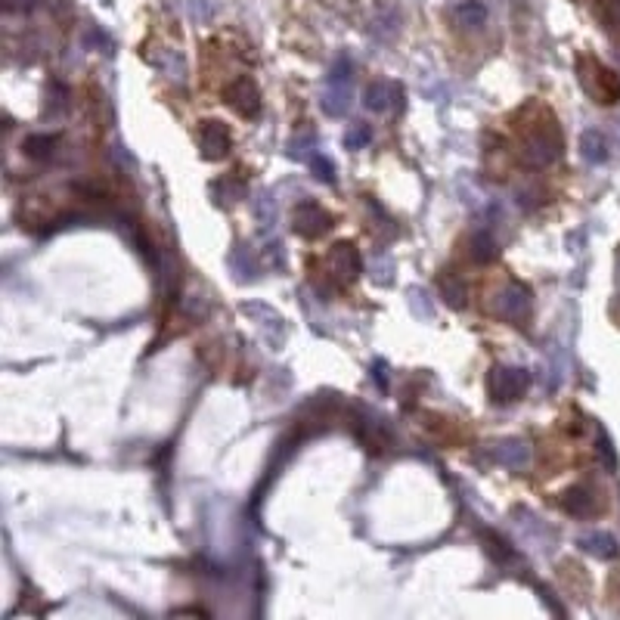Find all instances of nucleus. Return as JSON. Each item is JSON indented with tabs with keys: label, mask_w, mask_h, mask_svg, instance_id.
Listing matches in <instances>:
<instances>
[{
	"label": "nucleus",
	"mask_w": 620,
	"mask_h": 620,
	"mask_svg": "<svg viewBox=\"0 0 620 620\" xmlns=\"http://www.w3.org/2000/svg\"><path fill=\"white\" fill-rule=\"evenodd\" d=\"M475 245H478V252H475V255H478V261L494 258V242H490L487 236H478V239H475Z\"/></svg>",
	"instance_id": "obj_11"
},
{
	"label": "nucleus",
	"mask_w": 620,
	"mask_h": 620,
	"mask_svg": "<svg viewBox=\"0 0 620 620\" xmlns=\"http://www.w3.org/2000/svg\"><path fill=\"white\" fill-rule=\"evenodd\" d=\"M565 509H568L571 515H589V512H593V496H589L584 487L568 490V494H565Z\"/></svg>",
	"instance_id": "obj_6"
},
{
	"label": "nucleus",
	"mask_w": 620,
	"mask_h": 620,
	"mask_svg": "<svg viewBox=\"0 0 620 620\" xmlns=\"http://www.w3.org/2000/svg\"><path fill=\"white\" fill-rule=\"evenodd\" d=\"M605 140H602V134H595V131H586L584 134V158L586 162H605Z\"/></svg>",
	"instance_id": "obj_8"
},
{
	"label": "nucleus",
	"mask_w": 620,
	"mask_h": 620,
	"mask_svg": "<svg viewBox=\"0 0 620 620\" xmlns=\"http://www.w3.org/2000/svg\"><path fill=\"white\" fill-rule=\"evenodd\" d=\"M226 100H230V105H236L242 115H258L261 109L258 90H255V85L248 78H239L236 85L226 87Z\"/></svg>",
	"instance_id": "obj_3"
},
{
	"label": "nucleus",
	"mask_w": 620,
	"mask_h": 620,
	"mask_svg": "<svg viewBox=\"0 0 620 620\" xmlns=\"http://www.w3.org/2000/svg\"><path fill=\"white\" fill-rule=\"evenodd\" d=\"M584 546L593 552V555H602V558H615L617 555V543H615V536H608V534L586 536Z\"/></svg>",
	"instance_id": "obj_7"
},
{
	"label": "nucleus",
	"mask_w": 620,
	"mask_h": 620,
	"mask_svg": "<svg viewBox=\"0 0 620 620\" xmlns=\"http://www.w3.org/2000/svg\"><path fill=\"white\" fill-rule=\"evenodd\" d=\"M329 226V215L323 208H316L314 202H305L298 211H295V230L305 233V236H316Z\"/></svg>",
	"instance_id": "obj_4"
},
{
	"label": "nucleus",
	"mask_w": 620,
	"mask_h": 620,
	"mask_svg": "<svg viewBox=\"0 0 620 620\" xmlns=\"http://www.w3.org/2000/svg\"><path fill=\"white\" fill-rule=\"evenodd\" d=\"M490 388H494L496 400H515L527 388V375L521 369H494Z\"/></svg>",
	"instance_id": "obj_2"
},
{
	"label": "nucleus",
	"mask_w": 620,
	"mask_h": 620,
	"mask_svg": "<svg viewBox=\"0 0 620 620\" xmlns=\"http://www.w3.org/2000/svg\"><path fill=\"white\" fill-rule=\"evenodd\" d=\"M459 16H465V19H472V22H484V16H487V13H484L481 4H463V6H459Z\"/></svg>",
	"instance_id": "obj_10"
},
{
	"label": "nucleus",
	"mask_w": 620,
	"mask_h": 620,
	"mask_svg": "<svg viewBox=\"0 0 620 620\" xmlns=\"http://www.w3.org/2000/svg\"><path fill=\"white\" fill-rule=\"evenodd\" d=\"M202 146H205L208 158H221V155H226V149H230V137H226V131L221 125L208 121V125L202 127Z\"/></svg>",
	"instance_id": "obj_5"
},
{
	"label": "nucleus",
	"mask_w": 620,
	"mask_h": 620,
	"mask_svg": "<svg viewBox=\"0 0 620 620\" xmlns=\"http://www.w3.org/2000/svg\"><path fill=\"white\" fill-rule=\"evenodd\" d=\"M580 78H584V87L595 96L599 103L611 105L620 100V75L605 69L602 63H593V59H584L580 65Z\"/></svg>",
	"instance_id": "obj_1"
},
{
	"label": "nucleus",
	"mask_w": 620,
	"mask_h": 620,
	"mask_svg": "<svg viewBox=\"0 0 620 620\" xmlns=\"http://www.w3.org/2000/svg\"><path fill=\"white\" fill-rule=\"evenodd\" d=\"M599 453L605 456V465H608V468H617V456H615V450H611L608 437H602V441H599Z\"/></svg>",
	"instance_id": "obj_12"
},
{
	"label": "nucleus",
	"mask_w": 620,
	"mask_h": 620,
	"mask_svg": "<svg viewBox=\"0 0 620 620\" xmlns=\"http://www.w3.org/2000/svg\"><path fill=\"white\" fill-rule=\"evenodd\" d=\"M53 143H56V137H32L25 143V149H28V155H35V158H47L53 153Z\"/></svg>",
	"instance_id": "obj_9"
}]
</instances>
